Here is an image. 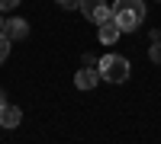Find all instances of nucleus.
Returning a JSON list of instances; mask_svg holds the SVG:
<instances>
[{
  "label": "nucleus",
  "mask_w": 161,
  "mask_h": 144,
  "mask_svg": "<svg viewBox=\"0 0 161 144\" xmlns=\"http://www.w3.org/2000/svg\"><path fill=\"white\" fill-rule=\"evenodd\" d=\"M110 16L116 19V26L123 32H136L145 19V3L142 0H116L110 7Z\"/></svg>",
  "instance_id": "nucleus-1"
},
{
  "label": "nucleus",
  "mask_w": 161,
  "mask_h": 144,
  "mask_svg": "<svg viewBox=\"0 0 161 144\" xmlns=\"http://www.w3.org/2000/svg\"><path fill=\"white\" fill-rule=\"evenodd\" d=\"M100 77L110 83H123L129 80V61L123 55H103L100 58Z\"/></svg>",
  "instance_id": "nucleus-2"
},
{
  "label": "nucleus",
  "mask_w": 161,
  "mask_h": 144,
  "mask_svg": "<svg viewBox=\"0 0 161 144\" xmlns=\"http://www.w3.org/2000/svg\"><path fill=\"white\" fill-rule=\"evenodd\" d=\"M80 13H84V19L90 22H103L106 16H110V7H106V0H80Z\"/></svg>",
  "instance_id": "nucleus-3"
},
{
  "label": "nucleus",
  "mask_w": 161,
  "mask_h": 144,
  "mask_svg": "<svg viewBox=\"0 0 161 144\" xmlns=\"http://www.w3.org/2000/svg\"><path fill=\"white\" fill-rule=\"evenodd\" d=\"M97 35H100V42H103V45H116V38L123 35V29L116 26L113 16H106L103 22H97Z\"/></svg>",
  "instance_id": "nucleus-4"
},
{
  "label": "nucleus",
  "mask_w": 161,
  "mask_h": 144,
  "mask_svg": "<svg viewBox=\"0 0 161 144\" xmlns=\"http://www.w3.org/2000/svg\"><path fill=\"white\" fill-rule=\"evenodd\" d=\"M100 80V71H93V64H84L77 74H74V87L77 90H93Z\"/></svg>",
  "instance_id": "nucleus-5"
},
{
  "label": "nucleus",
  "mask_w": 161,
  "mask_h": 144,
  "mask_svg": "<svg viewBox=\"0 0 161 144\" xmlns=\"http://www.w3.org/2000/svg\"><path fill=\"white\" fill-rule=\"evenodd\" d=\"M3 35L10 38V42L26 38V35H29V22H26V19H3Z\"/></svg>",
  "instance_id": "nucleus-6"
},
{
  "label": "nucleus",
  "mask_w": 161,
  "mask_h": 144,
  "mask_svg": "<svg viewBox=\"0 0 161 144\" xmlns=\"http://www.w3.org/2000/svg\"><path fill=\"white\" fill-rule=\"evenodd\" d=\"M19 122H23L19 106H13V102H3V106H0V125H3V128H16Z\"/></svg>",
  "instance_id": "nucleus-7"
},
{
  "label": "nucleus",
  "mask_w": 161,
  "mask_h": 144,
  "mask_svg": "<svg viewBox=\"0 0 161 144\" xmlns=\"http://www.w3.org/2000/svg\"><path fill=\"white\" fill-rule=\"evenodd\" d=\"M10 45H13V42H10V38L3 35V29H0V64L7 61V55H10Z\"/></svg>",
  "instance_id": "nucleus-8"
},
{
  "label": "nucleus",
  "mask_w": 161,
  "mask_h": 144,
  "mask_svg": "<svg viewBox=\"0 0 161 144\" xmlns=\"http://www.w3.org/2000/svg\"><path fill=\"white\" fill-rule=\"evenodd\" d=\"M148 58H152V61L158 64V67H161V38H155V45L148 48Z\"/></svg>",
  "instance_id": "nucleus-9"
},
{
  "label": "nucleus",
  "mask_w": 161,
  "mask_h": 144,
  "mask_svg": "<svg viewBox=\"0 0 161 144\" xmlns=\"http://www.w3.org/2000/svg\"><path fill=\"white\" fill-rule=\"evenodd\" d=\"M19 7V0H0V10L3 13H10V10H16Z\"/></svg>",
  "instance_id": "nucleus-10"
},
{
  "label": "nucleus",
  "mask_w": 161,
  "mask_h": 144,
  "mask_svg": "<svg viewBox=\"0 0 161 144\" xmlns=\"http://www.w3.org/2000/svg\"><path fill=\"white\" fill-rule=\"evenodd\" d=\"M58 3H61V7H77L80 0H58Z\"/></svg>",
  "instance_id": "nucleus-11"
},
{
  "label": "nucleus",
  "mask_w": 161,
  "mask_h": 144,
  "mask_svg": "<svg viewBox=\"0 0 161 144\" xmlns=\"http://www.w3.org/2000/svg\"><path fill=\"white\" fill-rule=\"evenodd\" d=\"M3 102H7V99H3V90H0V106H3Z\"/></svg>",
  "instance_id": "nucleus-12"
},
{
  "label": "nucleus",
  "mask_w": 161,
  "mask_h": 144,
  "mask_svg": "<svg viewBox=\"0 0 161 144\" xmlns=\"http://www.w3.org/2000/svg\"><path fill=\"white\" fill-rule=\"evenodd\" d=\"M0 29H3V16H0Z\"/></svg>",
  "instance_id": "nucleus-13"
},
{
  "label": "nucleus",
  "mask_w": 161,
  "mask_h": 144,
  "mask_svg": "<svg viewBox=\"0 0 161 144\" xmlns=\"http://www.w3.org/2000/svg\"><path fill=\"white\" fill-rule=\"evenodd\" d=\"M158 38H161V32H158Z\"/></svg>",
  "instance_id": "nucleus-14"
},
{
  "label": "nucleus",
  "mask_w": 161,
  "mask_h": 144,
  "mask_svg": "<svg viewBox=\"0 0 161 144\" xmlns=\"http://www.w3.org/2000/svg\"><path fill=\"white\" fill-rule=\"evenodd\" d=\"M158 3H161V0H158Z\"/></svg>",
  "instance_id": "nucleus-15"
}]
</instances>
